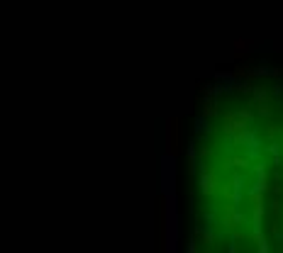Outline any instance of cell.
<instances>
[{
	"label": "cell",
	"instance_id": "10",
	"mask_svg": "<svg viewBox=\"0 0 283 253\" xmlns=\"http://www.w3.org/2000/svg\"><path fill=\"white\" fill-rule=\"evenodd\" d=\"M278 253H283V248H281V251H278Z\"/></svg>",
	"mask_w": 283,
	"mask_h": 253
},
{
	"label": "cell",
	"instance_id": "9",
	"mask_svg": "<svg viewBox=\"0 0 283 253\" xmlns=\"http://www.w3.org/2000/svg\"><path fill=\"white\" fill-rule=\"evenodd\" d=\"M188 253H198V248H195V246H191V251H188Z\"/></svg>",
	"mask_w": 283,
	"mask_h": 253
},
{
	"label": "cell",
	"instance_id": "7",
	"mask_svg": "<svg viewBox=\"0 0 283 253\" xmlns=\"http://www.w3.org/2000/svg\"><path fill=\"white\" fill-rule=\"evenodd\" d=\"M200 236H203V241H205V243H212V241H215V234H212L210 229H203V231H200Z\"/></svg>",
	"mask_w": 283,
	"mask_h": 253
},
{
	"label": "cell",
	"instance_id": "5",
	"mask_svg": "<svg viewBox=\"0 0 283 253\" xmlns=\"http://www.w3.org/2000/svg\"><path fill=\"white\" fill-rule=\"evenodd\" d=\"M254 170H256V180H254V185H251V192H266L268 190V175H266V170H264V163H256L254 166Z\"/></svg>",
	"mask_w": 283,
	"mask_h": 253
},
{
	"label": "cell",
	"instance_id": "1",
	"mask_svg": "<svg viewBox=\"0 0 283 253\" xmlns=\"http://www.w3.org/2000/svg\"><path fill=\"white\" fill-rule=\"evenodd\" d=\"M251 129V112L249 110H239V112H225L222 115V132L230 139L242 136L244 132Z\"/></svg>",
	"mask_w": 283,
	"mask_h": 253
},
{
	"label": "cell",
	"instance_id": "8",
	"mask_svg": "<svg viewBox=\"0 0 283 253\" xmlns=\"http://www.w3.org/2000/svg\"><path fill=\"white\" fill-rule=\"evenodd\" d=\"M227 253H239V246L232 241V243H230V248H227Z\"/></svg>",
	"mask_w": 283,
	"mask_h": 253
},
{
	"label": "cell",
	"instance_id": "3",
	"mask_svg": "<svg viewBox=\"0 0 283 253\" xmlns=\"http://www.w3.org/2000/svg\"><path fill=\"white\" fill-rule=\"evenodd\" d=\"M244 221H247V217L239 212V207H237V204L225 202V204L220 207V224H222V229H225V231H237Z\"/></svg>",
	"mask_w": 283,
	"mask_h": 253
},
{
	"label": "cell",
	"instance_id": "4",
	"mask_svg": "<svg viewBox=\"0 0 283 253\" xmlns=\"http://www.w3.org/2000/svg\"><path fill=\"white\" fill-rule=\"evenodd\" d=\"M200 192L205 195V197H212V195H217V190H220V178H217V173L212 170V168H205L203 166V173H200Z\"/></svg>",
	"mask_w": 283,
	"mask_h": 253
},
{
	"label": "cell",
	"instance_id": "2",
	"mask_svg": "<svg viewBox=\"0 0 283 253\" xmlns=\"http://www.w3.org/2000/svg\"><path fill=\"white\" fill-rule=\"evenodd\" d=\"M242 190H244V175L242 173H232L230 180L220 183V195L225 197V202H232V204H239L242 200Z\"/></svg>",
	"mask_w": 283,
	"mask_h": 253
},
{
	"label": "cell",
	"instance_id": "6",
	"mask_svg": "<svg viewBox=\"0 0 283 253\" xmlns=\"http://www.w3.org/2000/svg\"><path fill=\"white\" fill-rule=\"evenodd\" d=\"M266 151L271 153L273 163H278V158H281V146H278V144H271V146H266Z\"/></svg>",
	"mask_w": 283,
	"mask_h": 253
}]
</instances>
